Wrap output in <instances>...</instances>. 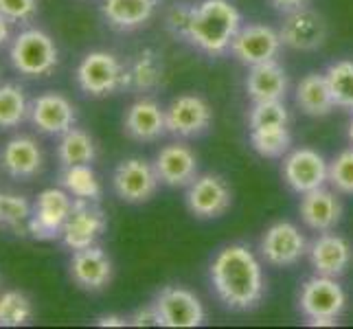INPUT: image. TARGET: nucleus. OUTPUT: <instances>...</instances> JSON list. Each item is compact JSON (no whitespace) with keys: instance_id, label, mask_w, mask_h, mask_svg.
<instances>
[{"instance_id":"412c9836","label":"nucleus","mask_w":353,"mask_h":329,"mask_svg":"<svg viewBox=\"0 0 353 329\" xmlns=\"http://www.w3.org/2000/svg\"><path fill=\"white\" fill-rule=\"evenodd\" d=\"M299 213L307 228L316 233H327V230H334L343 217V202L338 198V191L319 187L303 193Z\"/></svg>"},{"instance_id":"a211bd4d","label":"nucleus","mask_w":353,"mask_h":329,"mask_svg":"<svg viewBox=\"0 0 353 329\" xmlns=\"http://www.w3.org/2000/svg\"><path fill=\"white\" fill-rule=\"evenodd\" d=\"M68 275L79 290L83 292H101L112 281V261L103 248L94 246L72 250L68 263Z\"/></svg>"},{"instance_id":"0eeeda50","label":"nucleus","mask_w":353,"mask_h":329,"mask_svg":"<svg viewBox=\"0 0 353 329\" xmlns=\"http://www.w3.org/2000/svg\"><path fill=\"white\" fill-rule=\"evenodd\" d=\"M158 185H161V178L156 174L154 163L145 161L141 156L121 161L112 174V189L128 204L150 202L156 196Z\"/></svg>"},{"instance_id":"6e6552de","label":"nucleus","mask_w":353,"mask_h":329,"mask_svg":"<svg viewBox=\"0 0 353 329\" xmlns=\"http://www.w3.org/2000/svg\"><path fill=\"white\" fill-rule=\"evenodd\" d=\"M154 308L161 319V327L191 329L200 327L206 319L202 301L191 290L180 286H167L154 297Z\"/></svg>"},{"instance_id":"4468645a","label":"nucleus","mask_w":353,"mask_h":329,"mask_svg":"<svg viewBox=\"0 0 353 329\" xmlns=\"http://www.w3.org/2000/svg\"><path fill=\"white\" fill-rule=\"evenodd\" d=\"M279 38L283 46L294 48V51H316L327 40V22L316 9L307 5L288 11L281 27H279Z\"/></svg>"},{"instance_id":"7ed1b4c3","label":"nucleus","mask_w":353,"mask_h":329,"mask_svg":"<svg viewBox=\"0 0 353 329\" xmlns=\"http://www.w3.org/2000/svg\"><path fill=\"white\" fill-rule=\"evenodd\" d=\"M9 62L27 79L48 77L59 66V48L46 31L27 27L9 42Z\"/></svg>"},{"instance_id":"ddd939ff","label":"nucleus","mask_w":353,"mask_h":329,"mask_svg":"<svg viewBox=\"0 0 353 329\" xmlns=\"http://www.w3.org/2000/svg\"><path fill=\"white\" fill-rule=\"evenodd\" d=\"M167 134L178 139L200 137L211 128L213 110L200 94H180L165 108Z\"/></svg>"},{"instance_id":"423d86ee","label":"nucleus","mask_w":353,"mask_h":329,"mask_svg":"<svg viewBox=\"0 0 353 329\" xmlns=\"http://www.w3.org/2000/svg\"><path fill=\"white\" fill-rule=\"evenodd\" d=\"M299 308L307 323L319 319H336L347 308V292L336 281V277L314 275L301 288Z\"/></svg>"},{"instance_id":"1a4fd4ad","label":"nucleus","mask_w":353,"mask_h":329,"mask_svg":"<svg viewBox=\"0 0 353 329\" xmlns=\"http://www.w3.org/2000/svg\"><path fill=\"white\" fill-rule=\"evenodd\" d=\"M105 228H108V217L101 206L94 200L75 198L72 211L66 219L59 241H62L68 250H81V248L94 246L105 233Z\"/></svg>"},{"instance_id":"4be33fe9","label":"nucleus","mask_w":353,"mask_h":329,"mask_svg":"<svg viewBox=\"0 0 353 329\" xmlns=\"http://www.w3.org/2000/svg\"><path fill=\"white\" fill-rule=\"evenodd\" d=\"M123 130L132 141L139 143H154L167 134V121H165V108L161 103L143 97L137 99L123 117Z\"/></svg>"},{"instance_id":"2eb2a0df","label":"nucleus","mask_w":353,"mask_h":329,"mask_svg":"<svg viewBox=\"0 0 353 329\" xmlns=\"http://www.w3.org/2000/svg\"><path fill=\"white\" fill-rule=\"evenodd\" d=\"M281 46L283 42L279 38V31L268 24H241L233 44H230V53L237 62L250 68L276 59Z\"/></svg>"},{"instance_id":"393cba45","label":"nucleus","mask_w":353,"mask_h":329,"mask_svg":"<svg viewBox=\"0 0 353 329\" xmlns=\"http://www.w3.org/2000/svg\"><path fill=\"white\" fill-rule=\"evenodd\" d=\"M165 79L163 57L154 48H143L125 62V88L134 92H152Z\"/></svg>"},{"instance_id":"58836bf2","label":"nucleus","mask_w":353,"mask_h":329,"mask_svg":"<svg viewBox=\"0 0 353 329\" xmlns=\"http://www.w3.org/2000/svg\"><path fill=\"white\" fill-rule=\"evenodd\" d=\"M310 3V0H270V5L279 11H294V9H301V7H305Z\"/></svg>"},{"instance_id":"aec40b11","label":"nucleus","mask_w":353,"mask_h":329,"mask_svg":"<svg viewBox=\"0 0 353 329\" xmlns=\"http://www.w3.org/2000/svg\"><path fill=\"white\" fill-rule=\"evenodd\" d=\"M156 174L167 187H189L198 176V156L185 143H169L154 158Z\"/></svg>"},{"instance_id":"f8f14e48","label":"nucleus","mask_w":353,"mask_h":329,"mask_svg":"<svg viewBox=\"0 0 353 329\" xmlns=\"http://www.w3.org/2000/svg\"><path fill=\"white\" fill-rule=\"evenodd\" d=\"M307 248H310V243L305 235H303L301 228L292 222H274L265 230L259 241L261 257L276 268L296 266L307 255Z\"/></svg>"},{"instance_id":"72a5a7b5","label":"nucleus","mask_w":353,"mask_h":329,"mask_svg":"<svg viewBox=\"0 0 353 329\" xmlns=\"http://www.w3.org/2000/svg\"><path fill=\"white\" fill-rule=\"evenodd\" d=\"M290 123V110L285 108L283 99L272 101H252L248 112V128H265V126H288Z\"/></svg>"},{"instance_id":"c756f323","label":"nucleus","mask_w":353,"mask_h":329,"mask_svg":"<svg viewBox=\"0 0 353 329\" xmlns=\"http://www.w3.org/2000/svg\"><path fill=\"white\" fill-rule=\"evenodd\" d=\"M252 150L263 158H281L290 152L292 134L288 126H265L250 130Z\"/></svg>"},{"instance_id":"cd10ccee","label":"nucleus","mask_w":353,"mask_h":329,"mask_svg":"<svg viewBox=\"0 0 353 329\" xmlns=\"http://www.w3.org/2000/svg\"><path fill=\"white\" fill-rule=\"evenodd\" d=\"M29 97L20 83H0V130L20 128L29 119Z\"/></svg>"},{"instance_id":"ea45409f","label":"nucleus","mask_w":353,"mask_h":329,"mask_svg":"<svg viewBox=\"0 0 353 329\" xmlns=\"http://www.w3.org/2000/svg\"><path fill=\"white\" fill-rule=\"evenodd\" d=\"M99 327H125L128 321L123 319V316L119 314H105V316H99V319L94 321Z\"/></svg>"},{"instance_id":"b1692460","label":"nucleus","mask_w":353,"mask_h":329,"mask_svg":"<svg viewBox=\"0 0 353 329\" xmlns=\"http://www.w3.org/2000/svg\"><path fill=\"white\" fill-rule=\"evenodd\" d=\"M288 86H290L288 72L276 59L250 66L248 75H246V94L252 101L285 99Z\"/></svg>"},{"instance_id":"bb28decb","label":"nucleus","mask_w":353,"mask_h":329,"mask_svg":"<svg viewBox=\"0 0 353 329\" xmlns=\"http://www.w3.org/2000/svg\"><path fill=\"white\" fill-rule=\"evenodd\" d=\"M97 158V145L94 139L86 130L70 128L59 137L57 143V161L62 167L70 165H92Z\"/></svg>"},{"instance_id":"79ce46f5","label":"nucleus","mask_w":353,"mask_h":329,"mask_svg":"<svg viewBox=\"0 0 353 329\" xmlns=\"http://www.w3.org/2000/svg\"><path fill=\"white\" fill-rule=\"evenodd\" d=\"M347 137H349V141H351V145H353V117H351V121H349V130H347Z\"/></svg>"},{"instance_id":"f704fd0d","label":"nucleus","mask_w":353,"mask_h":329,"mask_svg":"<svg viewBox=\"0 0 353 329\" xmlns=\"http://www.w3.org/2000/svg\"><path fill=\"white\" fill-rule=\"evenodd\" d=\"M330 185L338 193L353 196V148L343 150L330 163Z\"/></svg>"},{"instance_id":"a878e982","label":"nucleus","mask_w":353,"mask_h":329,"mask_svg":"<svg viewBox=\"0 0 353 329\" xmlns=\"http://www.w3.org/2000/svg\"><path fill=\"white\" fill-rule=\"evenodd\" d=\"M294 99L303 114L316 117V119L332 114V110L336 108L330 81H327L325 72H307V75L296 83Z\"/></svg>"},{"instance_id":"6ab92c4d","label":"nucleus","mask_w":353,"mask_h":329,"mask_svg":"<svg viewBox=\"0 0 353 329\" xmlns=\"http://www.w3.org/2000/svg\"><path fill=\"white\" fill-rule=\"evenodd\" d=\"M307 257L316 275L338 279L340 275H345L349 270V266L353 261V248L349 239L327 230V233H321L310 243Z\"/></svg>"},{"instance_id":"dca6fc26","label":"nucleus","mask_w":353,"mask_h":329,"mask_svg":"<svg viewBox=\"0 0 353 329\" xmlns=\"http://www.w3.org/2000/svg\"><path fill=\"white\" fill-rule=\"evenodd\" d=\"M230 204H233V191L228 182L217 174L196 176L187 187V206L196 217H222L230 209Z\"/></svg>"},{"instance_id":"f3484780","label":"nucleus","mask_w":353,"mask_h":329,"mask_svg":"<svg viewBox=\"0 0 353 329\" xmlns=\"http://www.w3.org/2000/svg\"><path fill=\"white\" fill-rule=\"evenodd\" d=\"M44 154L40 143L29 134H16L0 148V172L14 180H31L40 176Z\"/></svg>"},{"instance_id":"9d476101","label":"nucleus","mask_w":353,"mask_h":329,"mask_svg":"<svg viewBox=\"0 0 353 329\" xmlns=\"http://www.w3.org/2000/svg\"><path fill=\"white\" fill-rule=\"evenodd\" d=\"M281 174L285 185L303 196V193L325 187L330 182V163L312 148H299L285 154Z\"/></svg>"},{"instance_id":"f03ea898","label":"nucleus","mask_w":353,"mask_h":329,"mask_svg":"<svg viewBox=\"0 0 353 329\" xmlns=\"http://www.w3.org/2000/svg\"><path fill=\"white\" fill-rule=\"evenodd\" d=\"M241 29V14L230 0H202L193 5L189 38L206 55H224L230 51L237 31Z\"/></svg>"},{"instance_id":"9b49d317","label":"nucleus","mask_w":353,"mask_h":329,"mask_svg":"<svg viewBox=\"0 0 353 329\" xmlns=\"http://www.w3.org/2000/svg\"><path fill=\"white\" fill-rule=\"evenodd\" d=\"M29 121L44 137H62L64 132L75 128L77 108L66 94L48 90L31 99Z\"/></svg>"},{"instance_id":"39448f33","label":"nucleus","mask_w":353,"mask_h":329,"mask_svg":"<svg viewBox=\"0 0 353 329\" xmlns=\"http://www.w3.org/2000/svg\"><path fill=\"white\" fill-rule=\"evenodd\" d=\"M75 198L62 187H51L38 193L31 204L27 233L38 241H55L62 237L66 219L72 211Z\"/></svg>"},{"instance_id":"e433bc0d","label":"nucleus","mask_w":353,"mask_h":329,"mask_svg":"<svg viewBox=\"0 0 353 329\" xmlns=\"http://www.w3.org/2000/svg\"><path fill=\"white\" fill-rule=\"evenodd\" d=\"M0 14L11 24H27L38 16V0H0Z\"/></svg>"},{"instance_id":"4c0bfd02","label":"nucleus","mask_w":353,"mask_h":329,"mask_svg":"<svg viewBox=\"0 0 353 329\" xmlns=\"http://www.w3.org/2000/svg\"><path fill=\"white\" fill-rule=\"evenodd\" d=\"M130 323H132L134 327H161V319H158V312H156V308H154V303L139 308L137 312L132 314Z\"/></svg>"},{"instance_id":"5701e85b","label":"nucleus","mask_w":353,"mask_h":329,"mask_svg":"<svg viewBox=\"0 0 353 329\" xmlns=\"http://www.w3.org/2000/svg\"><path fill=\"white\" fill-rule=\"evenodd\" d=\"M158 9V0H101V16L117 31H137L145 27Z\"/></svg>"},{"instance_id":"a19ab883","label":"nucleus","mask_w":353,"mask_h":329,"mask_svg":"<svg viewBox=\"0 0 353 329\" xmlns=\"http://www.w3.org/2000/svg\"><path fill=\"white\" fill-rule=\"evenodd\" d=\"M11 42V22L0 14V48H5Z\"/></svg>"},{"instance_id":"c85d7f7f","label":"nucleus","mask_w":353,"mask_h":329,"mask_svg":"<svg viewBox=\"0 0 353 329\" xmlns=\"http://www.w3.org/2000/svg\"><path fill=\"white\" fill-rule=\"evenodd\" d=\"M59 187L68 191L72 198L79 200H99L101 198V182L97 178L92 165H70L62 167L59 174Z\"/></svg>"},{"instance_id":"2f4dec72","label":"nucleus","mask_w":353,"mask_h":329,"mask_svg":"<svg viewBox=\"0 0 353 329\" xmlns=\"http://www.w3.org/2000/svg\"><path fill=\"white\" fill-rule=\"evenodd\" d=\"M325 75L330 81L336 108H345L353 112V59H338L330 64Z\"/></svg>"},{"instance_id":"f257e3e1","label":"nucleus","mask_w":353,"mask_h":329,"mask_svg":"<svg viewBox=\"0 0 353 329\" xmlns=\"http://www.w3.org/2000/svg\"><path fill=\"white\" fill-rule=\"evenodd\" d=\"M211 283L217 299L235 312L257 308L265 292L261 261L243 243H228L215 255L211 263Z\"/></svg>"},{"instance_id":"c9c22d12","label":"nucleus","mask_w":353,"mask_h":329,"mask_svg":"<svg viewBox=\"0 0 353 329\" xmlns=\"http://www.w3.org/2000/svg\"><path fill=\"white\" fill-rule=\"evenodd\" d=\"M193 18V5H172L165 14V24L174 38L187 40Z\"/></svg>"},{"instance_id":"473e14b6","label":"nucleus","mask_w":353,"mask_h":329,"mask_svg":"<svg viewBox=\"0 0 353 329\" xmlns=\"http://www.w3.org/2000/svg\"><path fill=\"white\" fill-rule=\"evenodd\" d=\"M31 204L24 196L0 191V226L9 230H22L29 224Z\"/></svg>"},{"instance_id":"7c9ffc66","label":"nucleus","mask_w":353,"mask_h":329,"mask_svg":"<svg viewBox=\"0 0 353 329\" xmlns=\"http://www.w3.org/2000/svg\"><path fill=\"white\" fill-rule=\"evenodd\" d=\"M33 321V303L20 290L0 295V327H24Z\"/></svg>"},{"instance_id":"20e7f679","label":"nucleus","mask_w":353,"mask_h":329,"mask_svg":"<svg viewBox=\"0 0 353 329\" xmlns=\"http://www.w3.org/2000/svg\"><path fill=\"white\" fill-rule=\"evenodd\" d=\"M75 81L83 94L101 99L125 88V64L110 51H90L77 64Z\"/></svg>"}]
</instances>
